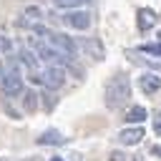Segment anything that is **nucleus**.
<instances>
[{"label":"nucleus","instance_id":"1","mask_svg":"<svg viewBox=\"0 0 161 161\" xmlns=\"http://www.w3.org/2000/svg\"><path fill=\"white\" fill-rule=\"evenodd\" d=\"M131 98V80L126 73H116L108 83H106V91H103V101L108 108H121L126 106V101Z\"/></svg>","mask_w":161,"mask_h":161},{"label":"nucleus","instance_id":"2","mask_svg":"<svg viewBox=\"0 0 161 161\" xmlns=\"http://www.w3.org/2000/svg\"><path fill=\"white\" fill-rule=\"evenodd\" d=\"M35 53H38V58H40L43 63H48V65H68V63L73 60V55L63 53V50L55 48L53 43H38V45H35Z\"/></svg>","mask_w":161,"mask_h":161},{"label":"nucleus","instance_id":"3","mask_svg":"<svg viewBox=\"0 0 161 161\" xmlns=\"http://www.w3.org/2000/svg\"><path fill=\"white\" fill-rule=\"evenodd\" d=\"M0 91L5 93V96H23V75H20V70H18V65H10L5 73H3V78H0Z\"/></svg>","mask_w":161,"mask_h":161},{"label":"nucleus","instance_id":"4","mask_svg":"<svg viewBox=\"0 0 161 161\" xmlns=\"http://www.w3.org/2000/svg\"><path fill=\"white\" fill-rule=\"evenodd\" d=\"M63 25L73 28V30H88L91 28V13L88 10H80V8H73V10H65V15L60 18Z\"/></svg>","mask_w":161,"mask_h":161},{"label":"nucleus","instance_id":"5","mask_svg":"<svg viewBox=\"0 0 161 161\" xmlns=\"http://www.w3.org/2000/svg\"><path fill=\"white\" fill-rule=\"evenodd\" d=\"M65 83V68L63 65H48L43 70V86L48 91H58Z\"/></svg>","mask_w":161,"mask_h":161},{"label":"nucleus","instance_id":"6","mask_svg":"<svg viewBox=\"0 0 161 161\" xmlns=\"http://www.w3.org/2000/svg\"><path fill=\"white\" fill-rule=\"evenodd\" d=\"M48 43H53L55 48H60L63 53H68V55H73V58H75V53H78V43H75L70 35H63V33H53V30H50Z\"/></svg>","mask_w":161,"mask_h":161},{"label":"nucleus","instance_id":"7","mask_svg":"<svg viewBox=\"0 0 161 161\" xmlns=\"http://www.w3.org/2000/svg\"><path fill=\"white\" fill-rule=\"evenodd\" d=\"M78 48L86 50V55H91L93 60H103V58H106V48H103V43H101L98 38H83V40L78 43Z\"/></svg>","mask_w":161,"mask_h":161},{"label":"nucleus","instance_id":"8","mask_svg":"<svg viewBox=\"0 0 161 161\" xmlns=\"http://www.w3.org/2000/svg\"><path fill=\"white\" fill-rule=\"evenodd\" d=\"M40 20H43V10L38 8V5H30V8H25L23 10V15H20V20H18V25H23V28H35V25H40Z\"/></svg>","mask_w":161,"mask_h":161},{"label":"nucleus","instance_id":"9","mask_svg":"<svg viewBox=\"0 0 161 161\" xmlns=\"http://www.w3.org/2000/svg\"><path fill=\"white\" fill-rule=\"evenodd\" d=\"M141 138H143V128L141 126H126L121 133H118V141L123 143V146H136V143H141Z\"/></svg>","mask_w":161,"mask_h":161},{"label":"nucleus","instance_id":"10","mask_svg":"<svg viewBox=\"0 0 161 161\" xmlns=\"http://www.w3.org/2000/svg\"><path fill=\"white\" fill-rule=\"evenodd\" d=\"M136 25H138V30H151L156 25V13L148 8H138L136 10Z\"/></svg>","mask_w":161,"mask_h":161},{"label":"nucleus","instance_id":"11","mask_svg":"<svg viewBox=\"0 0 161 161\" xmlns=\"http://www.w3.org/2000/svg\"><path fill=\"white\" fill-rule=\"evenodd\" d=\"M138 88L146 96H151V93H156L161 88V78L158 75H151V73H143V75H138Z\"/></svg>","mask_w":161,"mask_h":161},{"label":"nucleus","instance_id":"12","mask_svg":"<svg viewBox=\"0 0 161 161\" xmlns=\"http://www.w3.org/2000/svg\"><path fill=\"white\" fill-rule=\"evenodd\" d=\"M38 143L40 146H60V143H65V136L60 131H55V128H48V131H43L38 136Z\"/></svg>","mask_w":161,"mask_h":161},{"label":"nucleus","instance_id":"13","mask_svg":"<svg viewBox=\"0 0 161 161\" xmlns=\"http://www.w3.org/2000/svg\"><path fill=\"white\" fill-rule=\"evenodd\" d=\"M18 60H20V63H23L25 68L35 70V68H38V60H40V58H38V55H33V50H28V48H20V50H18Z\"/></svg>","mask_w":161,"mask_h":161},{"label":"nucleus","instance_id":"14","mask_svg":"<svg viewBox=\"0 0 161 161\" xmlns=\"http://www.w3.org/2000/svg\"><path fill=\"white\" fill-rule=\"evenodd\" d=\"M146 108L143 106H131L128 111H126V123H143L146 121Z\"/></svg>","mask_w":161,"mask_h":161},{"label":"nucleus","instance_id":"15","mask_svg":"<svg viewBox=\"0 0 161 161\" xmlns=\"http://www.w3.org/2000/svg\"><path fill=\"white\" fill-rule=\"evenodd\" d=\"M23 108L28 113H33L38 108V93L35 91H23Z\"/></svg>","mask_w":161,"mask_h":161},{"label":"nucleus","instance_id":"16","mask_svg":"<svg viewBox=\"0 0 161 161\" xmlns=\"http://www.w3.org/2000/svg\"><path fill=\"white\" fill-rule=\"evenodd\" d=\"M86 3H91V0H53V5H55V8H60V10H73V8H83Z\"/></svg>","mask_w":161,"mask_h":161},{"label":"nucleus","instance_id":"17","mask_svg":"<svg viewBox=\"0 0 161 161\" xmlns=\"http://www.w3.org/2000/svg\"><path fill=\"white\" fill-rule=\"evenodd\" d=\"M138 50H141V53H151V55L161 58V43H143V45H138Z\"/></svg>","mask_w":161,"mask_h":161},{"label":"nucleus","instance_id":"18","mask_svg":"<svg viewBox=\"0 0 161 161\" xmlns=\"http://www.w3.org/2000/svg\"><path fill=\"white\" fill-rule=\"evenodd\" d=\"M153 131H156V136L161 138V111L153 113Z\"/></svg>","mask_w":161,"mask_h":161},{"label":"nucleus","instance_id":"19","mask_svg":"<svg viewBox=\"0 0 161 161\" xmlns=\"http://www.w3.org/2000/svg\"><path fill=\"white\" fill-rule=\"evenodd\" d=\"M10 48H13V43H10L5 35H0V53H8Z\"/></svg>","mask_w":161,"mask_h":161},{"label":"nucleus","instance_id":"20","mask_svg":"<svg viewBox=\"0 0 161 161\" xmlns=\"http://www.w3.org/2000/svg\"><path fill=\"white\" fill-rule=\"evenodd\" d=\"M53 103H55V101L50 98V93H43V106H45V108H53Z\"/></svg>","mask_w":161,"mask_h":161},{"label":"nucleus","instance_id":"21","mask_svg":"<svg viewBox=\"0 0 161 161\" xmlns=\"http://www.w3.org/2000/svg\"><path fill=\"white\" fill-rule=\"evenodd\" d=\"M111 161H126V158H123L121 151H113V153H111Z\"/></svg>","mask_w":161,"mask_h":161},{"label":"nucleus","instance_id":"22","mask_svg":"<svg viewBox=\"0 0 161 161\" xmlns=\"http://www.w3.org/2000/svg\"><path fill=\"white\" fill-rule=\"evenodd\" d=\"M151 153H153V156H158V158H161V146H151Z\"/></svg>","mask_w":161,"mask_h":161},{"label":"nucleus","instance_id":"23","mask_svg":"<svg viewBox=\"0 0 161 161\" xmlns=\"http://www.w3.org/2000/svg\"><path fill=\"white\" fill-rule=\"evenodd\" d=\"M50 161H65V158H63V156H53Z\"/></svg>","mask_w":161,"mask_h":161},{"label":"nucleus","instance_id":"24","mask_svg":"<svg viewBox=\"0 0 161 161\" xmlns=\"http://www.w3.org/2000/svg\"><path fill=\"white\" fill-rule=\"evenodd\" d=\"M156 40H158V43H161V30H158V33H156Z\"/></svg>","mask_w":161,"mask_h":161},{"label":"nucleus","instance_id":"25","mask_svg":"<svg viewBox=\"0 0 161 161\" xmlns=\"http://www.w3.org/2000/svg\"><path fill=\"white\" fill-rule=\"evenodd\" d=\"M0 161H3V158H0Z\"/></svg>","mask_w":161,"mask_h":161}]
</instances>
